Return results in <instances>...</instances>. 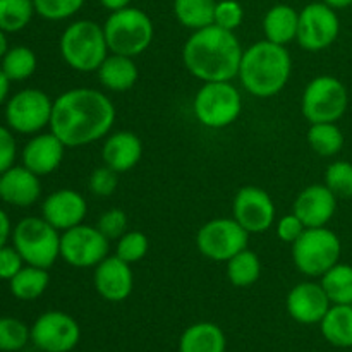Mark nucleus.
Listing matches in <instances>:
<instances>
[{"label":"nucleus","mask_w":352,"mask_h":352,"mask_svg":"<svg viewBox=\"0 0 352 352\" xmlns=\"http://www.w3.org/2000/svg\"><path fill=\"white\" fill-rule=\"evenodd\" d=\"M322 287L332 305H352V267L337 263L322 275Z\"/></svg>","instance_id":"30"},{"label":"nucleus","mask_w":352,"mask_h":352,"mask_svg":"<svg viewBox=\"0 0 352 352\" xmlns=\"http://www.w3.org/2000/svg\"><path fill=\"white\" fill-rule=\"evenodd\" d=\"M31 340V329L26 323L12 316H2L0 318V351L2 352H17Z\"/></svg>","instance_id":"34"},{"label":"nucleus","mask_w":352,"mask_h":352,"mask_svg":"<svg viewBox=\"0 0 352 352\" xmlns=\"http://www.w3.org/2000/svg\"><path fill=\"white\" fill-rule=\"evenodd\" d=\"M86 0H33L34 10L47 21H64L81 10Z\"/></svg>","instance_id":"37"},{"label":"nucleus","mask_w":352,"mask_h":352,"mask_svg":"<svg viewBox=\"0 0 352 352\" xmlns=\"http://www.w3.org/2000/svg\"><path fill=\"white\" fill-rule=\"evenodd\" d=\"M98 79L109 91L122 93L133 88L138 81L136 64H134L133 57H126V55L119 54H109V57L103 60L100 65Z\"/></svg>","instance_id":"24"},{"label":"nucleus","mask_w":352,"mask_h":352,"mask_svg":"<svg viewBox=\"0 0 352 352\" xmlns=\"http://www.w3.org/2000/svg\"><path fill=\"white\" fill-rule=\"evenodd\" d=\"M36 65V55L30 47H14L3 55L0 69L10 81H24L34 74Z\"/></svg>","instance_id":"32"},{"label":"nucleus","mask_w":352,"mask_h":352,"mask_svg":"<svg viewBox=\"0 0 352 352\" xmlns=\"http://www.w3.org/2000/svg\"><path fill=\"white\" fill-rule=\"evenodd\" d=\"M93 284L96 292L109 302H122L134 289V275L131 265L120 260L117 254L107 256L95 267Z\"/></svg>","instance_id":"16"},{"label":"nucleus","mask_w":352,"mask_h":352,"mask_svg":"<svg viewBox=\"0 0 352 352\" xmlns=\"http://www.w3.org/2000/svg\"><path fill=\"white\" fill-rule=\"evenodd\" d=\"M54 102L36 88L21 89L6 105L7 126L19 134H36L50 126Z\"/></svg>","instance_id":"11"},{"label":"nucleus","mask_w":352,"mask_h":352,"mask_svg":"<svg viewBox=\"0 0 352 352\" xmlns=\"http://www.w3.org/2000/svg\"><path fill=\"white\" fill-rule=\"evenodd\" d=\"M234 220L250 234H263L274 226L275 205L272 196L258 186H244L234 196Z\"/></svg>","instance_id":"15"},{"label":"nucleus","mask_w":352,"mask_h":352,"mask_svg":"<svg viewBox=\"0 0 352 352\" xmlns=\"http://www.w3.org/2000/svg\"><path fill=\"white\" fill-rule=\"evenodd\" d=\"M305 229H306L305 223H302L294 213L282 217V219L277 222V227H275L278 239L284 241V243L287 244H294L296 241L299 239V236L305 232Z\"/></svg>","instance_id":"42"},{"label":"nucleus","mask_w":352,"mask_h":352,"mask_svg":"<svg viewBox=\"0 0 352 352\" xmlns=\"http://www.w3.org/2000/svg\"><path fill=\"white\" fill-rule=\"evenodd\" d=\"M143 157V143L131 131H117L110 134L102 148V158L107 167L124 174L136 167Z\"/></svg>","instance_id":"21"},{"label":"nucleus","mask_w":352,"mask_h":352,"mask_svg":"<svg viewBox=\"0 0 352 352\" xmlns=\"http://www.w3.org/2000/svg\"><path fill=\"white\" fill-rule=\"evenodd\" d=\"M291 71L292 58L287 48L261 40L243 52L237 78L250 95L272 98L287 86Z\"/></svg>","instance_id":"3"},{"label":"nucleus","mask_w":352,"mask_h":352,"mask_svg":"<svg viewBox=\"0 0 352 352\" xmlns=\"http://www.w3.org/2000/svg\"><path fill=\"white\" fill-rule=\"evenodd\" d=\"M322 336L336 347H352V305H333L320 322Z\"/></svg>","instance_id":"26"},{"label":"nucleus","mask_w":352,"mask_h":352,"mask_svg":"<svg viewBox=\"0 0 352 352\" xmlns=\"http://www.w3.org/2000/svg\"><path fill=\"white\" fill-rule=\"evenodd\" d=\"M16 155L17 146L12 133L7 127L0 126V174H3L10 167H14Z\"/></svg>","instance_id":"43"},{"label":"nucleus","mask_w":352,"mask_h":352,"mask_svg":"<svg viewBox=\"0 0 352 352\" xmlns=\"http://www.w3.org/2000/svg\"><path fill=\"white\" fill-rule=\"evenodd\" d=\"M148 251H150V239L146 234L140 232V230H131L119 239L116 254L126 263L133 265L143 260Z\"/></svg>","instance_id":"35"},{"label":"nucleus","mask_w":352,"mask_h":352,"mask_svg":"<svg viewBox=\"0 0 352 352\" xmlns=\"http://www.w3.org/2000/svg\"><path fill=\"white\" fill-rule=\"evenodd\" d=\"M349 107V93L333 76L311 79L301 96V112L309 124L337 122Z\"/></svg>","instance_id":"9"},{"label":"nucleus","mask_w":352,"mask_h":352,"mask_svg":"<svg viewBox=\"0 0 352 352\" xmlns=\"http://www.w3.org/2000/svg\"><path fill=\"white\" fill-rule=\"evenodd\" d=\"M58 48L65 64L78 72H96L110 52L103 26L89 19L69 24Z\"/></svg>","instance_id":"4"},{"label":"nucleus","mask_w":352,"mask_h":352,"mask_svg":"<svg viewBox=\"0 0 352 352\" xmlns=\"http://www.w3.org/2000/svg\"><path fill=\"white\" fill-rule=\"evenodd\" d=\"M250 232L234 219H213L206 222L196 236L199 253L217 263H227L248 248Z\"/></svg>","instance_id":"10"},{"label":"nucleus","mask_w":352,"mask_h":352,"mask_svg":"<svg viewBox=\"0 0 352 352\" xmlns=\"http://www.w3.org/2000/svg\"><path fill=\"white\" fill-rule=\"evenodd\" d=\"M340 21L336 9L325 2L308 3L299 12L298 38L299 47L308 52H320L329 48L339 38Z\"/></svg>","instance_id":"13"},{"label":"nucleus","mask_w":352,"mask_h":352,"mask_svg":"<svg viewBox=\"0 0 352 352\" xmlns=\"http://www.w3.org/2000/svg\"><path fill=\"white\" fill-rule=\"evenodd\" d=\"M7 52H9V41H7L6 31L0 30V60H2Z\"/></svg>","instance_id":"48"},{"label":"nucleus","mask_w":352,"mask_h":352,"mask_svg":"<svg viewBox=\"0 0 352 352\" xmlns=\"http://www.w3.org/2000/svg\"><path fill=\"white\" fill-rule=\"evenodd\" d=\"M109 241L98 227L79 226L60 236V258L76 268H95L109 256Z\"/></svg>","instance_id":"12"},{"label":"nucleus","mask_w":352,"mask_h":352,"mask_svg":"<svg viewBox=\"0 0 352 352\" xmlns=\"http://www.w3.org/2000/svg\"><path fill=\"white\" fill-rule=\"evenodd\" d=\"M195 117L208 129H223L237 120L243 110V98L230 81L203 82L192 102Z\"/></svg>","instance_id":"8"},{"label":"nucleus","mask_w":352,"mask_h":352,"mask_svg":"<svg viewBox=\"0 0 352 352\" xmlns=\"http://www.w3.org/2000/svg\"><path fill=\"white\" fill-rule=\"evenodd\" d=\"M34 12L33 0H0V30L6 33L24 30Z\"/></svg>","instance_id":"33"},{"label":"nucleus","mask_w":352,"mask_h":352,"mask_svg":"<svg viewBox=\"0 0 352 352\" xmlns=\"http://www.w3.org/2000/svg\"><path fill=\"white\" fill-rule=\"evenodd\" d=\"M322 2H325L332 9H346V7L352 6V0H322Z\"/></svg>","instance_id":"47"},{"label":"nucleus","mask_w":352,"mask_h":352,"mask_svg":"<svg viewBox=\"0 0 352 352\" xmlns=\"http://www.w3.org/2000/svg\"><path fill=\"white\" fill-rule=\"evenodd\" d=\"M98 2L102 3V7H105L107 10H110V12H116V10L129 7L131 0H98Z\"/></svg>","instance_id":"45"},{"label":"nucleus","mask_w":352,"mask_h":352,"mask_svg":"<svg viewBox=\"0 0 352 352\" xmlns=\"http://www.w3.org/2000/svg\"><path fill=\"white\" fill-rule=\"evenodd\" d=\"M12 236V227H10V220L3 210H0V248H3Z\"/></svg>","instance_id":"44"},{"label":"nucleus","mask_w":352,"mask_h":352,"mask_svg":"<svg viewBox=\"0 0 352 352\" xmlns=\"http://www.w3.org/2000/svg\"><path fill=\"white\" fill-rule=\"evenodd\" d=\"M103 31L110 54L133 58L148 50L155 34L153 21L144 10L136 7L110 12L103 24Z\"/></svg>","instance_id":"5"},{"label":"nucleus","mask_w":352,"mask_h":352,"mask_svg":"<svg viewBox=\"0 0 352 352\" xmlns=\"http://www.w3.org/2000/svg\"><path fill=\"white\" fill-rule=\"evenodd\" d=\"M308 143L315 153L333 157L344 146V134L336 122H316L308 129Z\"/></svg>","instance_id":"31"},{"label":"nucleus","mask_w":352,"mask_h":352,"mask_svg":"<svg viewBox=\"0 0 352 352\" xmlns=\"http://www.w3.org/2000/svg\"><path fill=\"white\" fill-rule=\"evenodd\" d=\"M65 144L54 133L36 134L23 150V165L36 175H48L60 167Z\"/></svg>","instance_id":"20"},{"label":"nucleus","mask_w":352,"mask_h":352,"mask_svg":"<svg viewBox=\"0 0 352 352\" xmlns=\"http://www.w3.org/2000/svg\"><path fill=\"white\" fill-rule=\"evenodd\" d=\"M10 292L19 301H34L47 291L50 284V275L47 268L40 267H23L17 272L16 277L10 278Z\"/></svg>","instance_id":"27"},{"label":"nucleus","mask_w":352,"mask_h":352,"mask_svg":"<svg viewBox=\"0 0 352 352\" xmlns=\"http://www.w3.org/2000/svg\"><path fill=\"white\" fill-rule=\"evenodd\" d=\"M119 186V172L112 170L110 167H100L91 172L88 181V188L96 196H112Z\"/></svg>","instance_id":"40"},{"label":"nucleus","mask_w":352,"mask_h":352,"mask_svg":"<svg viewBox=\"0 0 352 352\" xmlns=\"http://www.w3.org/2000/svg\"><path fill=\"white\" fill-rule=\"evenodd\" d=\"M23 256H21L16 248H0V278L2 280H10L12 277H16L17 272L23 268Z\"/></svg>","instance_id":"41"},{"label":"nucleus","mask_w":352,"mask_h":352,"mask_svg":"<svg viewBox=\"0 0 352 352\" xmlns=\"http://www.w3.org/2000/svg\"><path fill=\"white\" fill-rule=\"evenodd\" d=\"M325 184L337 198H352V164L333 162L325 172Z\"/></svg>","instance_id":"36"},{"label":"nucleus","mask_w":352,"mask_h":352,"mask_svg":"<svg viewBox=\"0 0 352 352\" xmlns=\"http://www.w3.org/2000/svg\"><path fill=\"white\" fill-rule=\"evenodd\" d=\"M88 205L81 192L74 189H58L47 196L41 205V217L57 230H69L82 223Z\"/></svg>","instance_id":"19"},{"label":"nucleus","mask_w":352,"mask_h":352,"mask_svg":"<svg viewBox=\"0 0 352 352\" xmlns=\"http://www.w3.org/2000/svg\"><path fill=\"white\" fill-rule=\"evenodd\" d=\"M299 12L287 3H277L263 17L265 40L285 47L298 38Z\"/></svg>","instance_id":"23"},{"label":"nucleus","mask_w":352,"mask_h":352,"mask_svg":"<svg viewBox=\"0 0 352 352\" xmlns=\"http://www.w3.org/2000/svg\"><path fill=\"white\" fill-rule=\"evenodd\" d=\"M244 9L237 0H220L215 7V21L213 24L223 30L234 31L243 24Z\"/></svg>","instance_id":"38"},{"label":"nucleus","mask_w":352,"mask_h":352,"mask_svg":"<svg viewBox=\"0 0 352 352\" xmlns=\"http://www.w3.org/2000/svg\"><path fill=\"white\" fill-rule=\"evenodd\" d=\"M215 0H174V14L179 23L192 31L212 26L215 21Z\"/></svg>","instance_id":"28"},{"label":"nucleus","mask_w":352,"mask_h":352,"mask_svg":"<svg viewBox=\"0 0 352 352\" xmlns=\"http://www.w3.org/2000/svg\"><path fill=\"white\" fill-rule=\"evenodd\" d=\"M243 52L234 31L212 24L188 38L182 48V62L203 82L232 81L239 72Z\"/></svg>","instance_id":"2"},{"label":"nucleus","mask_w":352,"mask_h":352,"mask_svg":"<svg viewBox=\"0 0 352 352\" xmlns=\"http://www.w3.org/2000/svg\"><path fill=\"white\" fill-rule=\"evenodd\" d=\"M116 122V107L105 93L93 88H74L54 100L50 131L67 148L102 140Z\"/></svg>","instance_id":"1"},{"label":"nucleus","mask_w":352,"mask_h":352,"mask_svg":"<svg viewBox=\"0 0 352 352\" xmlns=\"http://www.w3.org/2000/svg\"><path fill=\"white\" fill-rule=\"evenodd\" d=\"M9 86H10V79L7 78L6 72L0 69V105L6 102L7 95H9Z\"/></svg>","instance_id":"46"},{"label":"nucleus","mask_w":352,"mask_h":352,"mask_svg":"<svg viewBox=\"0 0 352 352\" xmlns=\"http://www.w3.org/2000/svg\"><path fill=\"white\" fill-rule=\"evenodd\" d=\"M0 198H2V174H0Z\"/></svg>","instance_id":"49"},{"label":"nucleus","mask_w":352,"mask_h":352,"mask_svg":"<svg viewBox=\"0 0 352 352\" xmlns=\"http://www.w3.org/2000/svg\"><path fill=\"white\" fill-rule=\"evenodd\" d=\"M330 299L323 291L322 284L301 282L294 285L285 299L287 313L294 322L301 325H315L323 320L330 309Z\"/></svg>","instance_id":"17"},{"label":"nucleus","mask_w":352,"mask_h":352,"mask_svg":"<svg viewBox=\"0 0 352 352\" xmlns=\"http://www.w3.org/2000/svg\"><path fill=\"white\" fill-rule=\"evenodd\" d=\"M96 227H98V230L107 239H120L127 230L126 212L119 208L107 210V212L100 215Z\"/></svg>","instance_id":"39"},{"label":"nucleus","mask_w":352,"mask_h":352,"mask_svg":"<svg viewBox=\"0 0 352 352\" xmlns=\"http://www.w3.org/2000/svg\"><path fill=\"white\" fill-rule=\"evenodd\" d=\"M12 244L24 263L50 268L60 256V234L43 217H26L12 229Z\"/></svg>","instance_id":"6"},{"label":"nucleus","mask_w":352,"mask_h":352,"mask_svg":"<svg viewBox=\"0 0 352 352\" xmlns=\"http://www.w3.org/2000/svg\"><path fill=\"white\" fill-rule=\"evenodd\" d=\"M81 340V329L64 311H47L34 320L31 342L43 352H71Z\"/></svg>","instance_id":"14"},{"label":"nucleus","mask_w":352,"mask_h":352,"mask_svg":"<svg viewBox=\"0 0 352 352\" xmlns=\"http://www.w3.org/2000/svg\"><path fill=\"white\" fill-rule=\"evenodd\" d=\"M337 210V196L327 184H313L302 189L296 198L292 213L305 223L306 229L327 227Z\"/></svg>","instance_id":"18"},{"label":"nucleus","mask_w":352,"mask_h":352,"mask_svg":"<svg viewBox=\"0 0 352 352\" xmlns=\"http://www.w3.org/2000/svg\"><path fill=\"white\" fill-rule=\"evenodd\" d=\"M342 243L339 236L327 227L305 229L292 244V261L306 277H322L333 265L339 263Z\"/></svg>","instance_id":"7"},{"label":"nucleus","mask_w":352,"mask_h":352,"mask_svg":"<svg viewBox=\"0 0 352 352\" xmlns=\"http://www.w3.org/2000/svg\"><path fill=\"white\" fill-rule=\"evenodd\" d=\"M261 261L258 254L251 250H243L227 261V278L239 289L251 287L260 280Z\"/></svg>","instance_id":"29"},{"label":"nucleus","mask_w":352,"mask_h":352,"mask_svg":"<svg viewBox=\"0 0 352 352\" xmlns=\"http://www.w3.org/2000/svg\"><path fill=\"white\" fill-rule=\"evenodd\" d=\"M227 339L219 325L199 322L188 327L179 340V352H226Z\"/></svg>","instance_id":"25"},{"label":"nucleus","mask_w":352,"mask_h":352,"mask_svg":"<svg viewBox=\"0 0 352 352\" xmlns=\"http://www.w3.org/2000/svg\"><path fill=\"white\" fill-rule=\"evenodd\" d=\"M40 175L30 168L10 167L2 174V199L9 205L26 208L40 199Z\"/></svg>","instance_id":"22"}]
</instances>
